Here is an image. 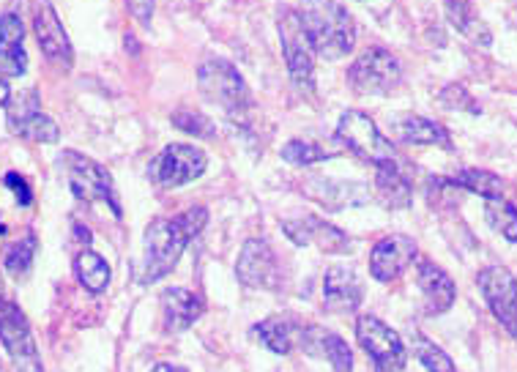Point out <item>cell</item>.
Returning a JSON list of instances; mask_svg holds the SVG:
<instances>
[{
  "instance_id": "1",
  "label": "cell",
  "mask_w": 517,
  "mask_h": 372,
  "mask_svg": "<svg viewBox=\"0 0 517 372\" xmlns=\"http://www.w3.org/2000/svg\"><path fill=\"white\" fill-rule=\"evenodd\" d=\"M206 222L208 211L203 206L187 208L176 217L154 219L143 238V285H154L176 269L189 241L200 236Z\"/></svg>"
},
{
  "instance_id": "2",
  "label": "cell",
  "mask_w": 517,
  "mask_h": 372,
  "mask_svg": "<svg viewBox=\"0 0 517 372\" xmlns=\"http://www.w3.org/2000/svg\"><path fill=\"white\" fill-rule=\"evenodd\" d=\"M312 50L321 58L337 61L356 44V22L337 0H304L299 11Z\"/></svg>"
},
{
  "instance_id": "3",
  "label": "cell",
  "mask_w": 517,
  "mask_h": 372,
  "mask_svg": "<svg viewBox=\"0 0 517 372\" xmlns=\"http://www.w3.org/2000/svg\"><path fill=\"white\" fill-rule=\"evenodd\" d=\"M58 167H61V173L69 181V189H72V195L77 200H83V203H104L115 217H121V200L115 195L113 176L99 162L77 154V151H63L58 156Z\"/></svg>"
},
{
  "instance_id": "4",
  "label": "cell",
  "mask_w": 517,
  "mask_h": 372,
  "mask_svg": "<svg viewBox=\"0 0 517 372\" xmlns=\"http://www.w3.org/2000/svg\"><path fill=\"white\" fill-rule=\"evenodd\" d=\"M197 88L208 102L222 107L230 118H244L252 107V96L236 66L222 58H211L197 69Z\"/></svg>"
},
{
  "instance_id": "5",
  "label": "cell",
  "mask_w": 517,
  "mask_h": 372,
  "mask_svg": "<svg viewBox=\"0 0 517 372\" xmlns=\"http://www.w3.org/2000/svg\"><path fill=\"white\" fill-rule=\"evenodd\" d=\"M337 140L345 151H351L356 159H362L367 165H397L394 145L381 135V129L367 113H359V110L342 113L340 124H337Z\"/></svg>"
},
{
  "instance_id": "6",
  "label": "cell",
  "mask_w": 517,
  "mask_h": 372,
  "mask_svg": "<svg viewBox=\"0 0 517 372\" xmlns=\"http://www.w3.org/2000/svg\"><path fill=\"white\" fill-rule=\"evenodd\" d=\"M403 80V66L383 47L364 50L348 69V85L362 96H386Z\"/></svg>"
},
{
  "instance_id": "7",
  "label": "cell",
  "mask_w": 517,
  "mask_h": 372,
  "mask_svg": "<svg viewBox=\"0 0 517 372\" xmlns=\"http://www.w3.org/2000/svg\"><path fill=\"white\" fill-rule=\"evenodd\" d=\"M356 340L364 348V353L373 359V367L378 372H400L408 362V353H405L400 334L389 329L375 315H359L356 318Z\"/></svg>"
},
{
  "instance_id": "8",
  "label": "cell",
  "mask_w": 517,
  "mask_h": 372,
  "mask_svg": "<svg viewBox=\"0 0 517 372\" xmlns=\"http://www.w3.org/2000/svg\"><path fill=\"white\" fill-rule=\"evenodd\" d=\"M280 42L293 83L299 91L310 93L312 85H315V58H312L315 50H312L307 31L301 25L299 11L285 9L280 14Z\"/></svg>"
},
{
  "instance_id": "9",
  "label": "cell",
  "mask_w": 517,
  "mask_h": 372,
  "mask_svg": "<svg viewBox=\"0 0 517 372\" xmlns=\"http://www.w3.org/2000/svg\"><path fill=\"white\" fill-rule=\"evenodd\" d=\"M0 342L9 351L11 362L20 372H44L42 356L33 340L28 318L9 299H0Z\"/></svg>"
},
{
  "instance_id": "10",
  "label": "cell",
  "mask_w": 517,
  "mask_h": 372,
  "mask_svg": "<svg viewBox=\"0 0 517 372\" xmlns=\"http://www.w3.org/2000/svg\"><path fill=\"white\" fill-rule=\"evenodd\" d=\"M206 167L208 159L200 148H195V145L173 143L167 145L165 151L148 165V178H151L154 184L165 186V189H178V186L192 184L195 178L203 176Z\"/></svg>"
},
{
  "instance_id": "11",
  "label": "cell",
  "mask_w": 517,
  "mask_h": 372,
  "mask_svg": "<svg viewBox=\"0 0 517 372\" xmlns=\"http://www.w3.org/2000/svg\"><path fill=\"white\" fill-rule=\"evenodd\" d=\"M6 121L9 129L28 143H58L61 140V129L52 121L50 115L39 110V99L36 91H25L11 96L6 104Z\"/></svg>"
},
{
  "instance_id": "12",
  "label": "cell",
  "mask_w": 517,
  "mask_h": 372,
  "mask_svg": "<svg viewBox=\"0 0 517 372\" xmlns=\"http://www.w3.org/2000/svg\"><path fill=\"white\" fill-rule=\"evenodd\" d=\"M476 285L485 296L487 307L496 315V321L507 329V334L517 342V279L504 266H487L479 271Z\"/></svg>"
},
{
  "instance_id": "13",
  "label": "cell",
  "mask_w": 517,
  "mask_h": 372,
  "mask_svg": "<svg viewBox=\"0 0 517 372\" xmlns=\"http://www.w3.org/2000/svg\"><path fill=\"white\" fill-rule=\"evenodd\" d=\"M236 274L241 285L247 288L271 290L280 285V260L274 255L269 241L263 238H249L241 247L236 260Z\"/></svg>"
},
{
  "instance_id": "14",
  "label": "cell",
  "mask_w": 517,
  "mask_h": 372,
  "mask_svg": "<svg viewBox=\"0 0 517 372\" xmlns=\"http://www.w3.org/2000/svg\"><path fill=\"white\" fill-rule=\"evenodd\" d=\"M416 255H419V249H416L414 238L392 233V236L381 238L370 252V274L378 282H392L411 269Z\"/></svg>"
},
{
  "instance_id": "15",
  "label": "cell",
  "mask_w": 517,
  "mask_h": 372,
  "mask_svg": "<svg viewBox=\"0 0 517 372\" xmlns=\"http://www.w3.org/2000/svg\"><path fill=\"white\" fill-rule=\"evenodd\" d=\"M33 31L39 39V47L47 55V61L55 66L69 69L74 63V50L69 36L63 31L61 20H58V11L52 9L50 0H36V11H33Z\"/></svg>"
},
{
  "instance_id": "16",
  "label": "cell",
  "mask_w": 517,
  "mask_h": 372,
  "mask_svg": "<svg viewBox=\"0 0 517 372\" xmlns=\"http://www.w3.org/2000/svg\"><path fill=\"white\" fill-rule=\"evenodd\" d=\"M282 230H285V236H288L296 247L315 244V247L321 249V252H326V255H342V252L351 249V238L318 217L285 219V222H282Z\"/></svg>"
},
{
  "instance_id": "17",
  "label": "cell",
  "mask_w": 517,
  "mask_h": 372,
  "mask_svg": "<svg viewBox=\"0 0 517 372\" xmlns=\"http://www.w3.org/2000/svg\"><path fill=\"white\" fill-rule=\"evenodd\" d=\"M364 299V285L359 274L345 266H331L323 277V307L331 315H348L359 310Z\"/></svg>"
},
{
  "instance_id": "18",
  "label": "cell",
  "mask_w": 517,
  "mask_h": 372,
  "mask_svg": "<svg viewBox=\"0 0 517 372\" xmlns=\"http://www.w3.org/2000/svg\"><path fill=\"white\" fill-rule=\"evenodd\" d=\"M299 345L312 359L329 362L334 372H353V353L340 334L323 329V326H304Z\"/></svg>"
},
{
  "instance_id": "19",
  "label": "cell",
  "mask_w": 517,
  "mask_h": 372,
  "mask_svg": "<svg viewBox=\"0 0 517 372\" xmlns=\"http://www.w3.org/2000/svg\"><path fill=\"white\" fill-rule=\"evenodd\" d=\"M416 285L422 290L430 315H444V312L452 310L457 288L444 269H438L430 260H419L416 263Z\"/></svg>"
},
{
  "instance_id": "20",
  "label": "cell",
  "mask_w": 517,
  "mask_h": 372,
  "mask_svg": "<svg viewBox=\"0 0 517 372\" xmlns=\"http://www.w3.org/2000/svg\"><path fill=\"white\" fill-rule=\"evenodd\" d=\"M203 312H206V304L192 290L167 288L162 293V321H165V329L173 334L192 329L203 318Z\"/></svg>"
},
{
  "instance_id": "21",
  "label": "cell",
  "mask_w": 517,
  "mask_h": 372,
  "mask_svg": "<svg viewBox=\"0 0 517 372\" xmlns=\"http://www.w3.org/2000/svg\"><path fill=\"white\" fill-rule=\"evenodd\" d=\"M25 28L14 11H6L0 17V74L6 77H22L28 69V55H25Z\"/></svg>"
},
{
  "instance_id": "22",
  "label": "cell",
  "mask_w": 517,
  "mask_h": 372,
  "mask_svg": "<svg viewBox=\"0 0 517 372\" xmlns=\"http://www.w3.org/2000/svg\"><path fill=\"white\" fill-rule=\"evenodd\" d=\"M307 195L318 200L329 211H342V208L364 206L370 200V192L364 184L353 181H334V178H312Z\"/></svg>"
},
{
  "instance_id": "23",
  "label": "cell",
  "mask_w": 517,
  "mask_h": 372,
  "mask_svg": "<svg viewBox=\"0 0 517 372\" xmlns=\"http://www.w3.org/2000/svg\"><path fill=\"white\" fill-rule=\"evenodd\" d=\"M301 331H304V326L293 321L290 315H271L252 329V337H258L260 345H266L271 353L288 356L301 342Z\"/></svg>"
},
{
  "instance_id": "24",
  "label": "cell",
  "mask_w": 517,
  "mask_h": 372,
  "mask_svg": "<svg viewBox=\"0 0 517 372\" xmlns=\"http://www.w3.org/2000/svg\"><path fill=\"white\" fill-rule=\"evenodd\" d=\"M394 137L408 145H438L444 151H452V137L444 126L435 124L422 115H403L394 121Z\"/></svg>"
},
{
  "instance_id": "25",
  "label": "cell",
  "mask_w": 517,
  "mask_h": 372,
  "mask_svg": "<svg viewBox=\"0 0 517 372\" xmlns=\"http://www.w3.org/2000/svg\"><path fill=\"white\" fill-rule=\"evenodd\" d=\"M375 197L378 203L392 211H403L414 203L411 181L400 173V165L375 167Z\"/></svg>"
},
{
  "instance_id": "26",
  "label": "cell",
  "mask_w": 517,
  "mask_h": 372,
  "mask_svg": "<svg viewBox=\"0 0 517 372\" xmlns=\"http://www.w3.org/2000/svg\"><path fill=\"white\" fill-rule=\"evenodd\" d=\"M74 274L80 279V285H83L88 293H104V288L110 285V266H107V260L102 255H96L91 249H83L77 258H74Z\"/></svg>"
},
{
  "instance_id": "27",
  "label": "cell",
  "mask_w": 517,
  "mask_h": 372,
  "mask_svg": "<svg viewBox=\"0 0 517 372\" xmlns=\"http://www.w3.org/2000/svg\"><path fill=\"white\" fill-rule=\"evenodd\" d=\"M444 9L446 17H449V22L455 25L457 31L466 33L468 39H474V42L490 44V33H487L482 22L476 20L474 3L471 0H444Z\"/></svg>"
},
{
  "instance_id": "28",
  "label": "cell",
  "mask_w": 517,
  "mask_h": 372,
  "mask_svg": "<svg viewBox=\"0 0 517 372\" xmlns=\"http://www.w3.org/2000/svg\"><path fill=\"white\" fill-rule=\"evenodd\" d=\"M452 181H455L460 189L474 192V195L485 197V200H501V197H504V181H501L496 173H490V170L468 167V170H460Z\"/></svg>"
},
{
  "instance_id": "29",
  "label": "cell",
  "mask_w": 517,
  "mask_h": 372,
  "mask_svg": "<svg viewBox=\"0 0 517 372\" xmlns=\"http://www.w3.org/2000/svg\"><path fill=\"white\" fill-rule=\"evenodd\" d=\"M340 154V148H326L321 143H310V140H290L285 148H282V159L288 165L296 167H307V165H318L323 159H334Z\"/></svg>"
},
{
  "instance_id": "30",
  "label": "cell",
  "mask_w": 517,
  "mask_h": 372,
  "mask_svg": "<svg viewBox=\"0 0 517 372\" xmlns=\"http://www.w3.org/2000/svg\"><path fill=\"white\" fill-rule=\"evenodd\" d=\"M36 249H39V238L33 230H28L25 236L17 238L14 244L6 247V269L14 274V277H25L33 266V258H36Z\"/></svg>"
},
{
  "instance_id": "31",
  "label": "cell",
  "mask_w": 517,
  "mask_h": 372,
  "mask_svg": "<svg viewBox=\"0 0 517 372\" xmlns=\"http://www.w3.org/2000/svg\"><path fill=\"white\" fill-rule=\"evenodd\" d=\"M485 219L490 228L501 233L507 241H517V208L507 203L504 197L501 200H487Z\"/></svg>"
},
{
  "instance_id": "32",
  "label": "cell",
  "mask_w": 517,
  "mask_h": 372,
  "mask_svg": "<svg viewBox=\"0 0 517 372\" xmlns=\"http://www.w3.org/2000/svg\"><path fill=\"white\" fill-rule=\"evenodd\" d=\"M414 356L427 372H457L455 362L446 356V351H441L424 334H414Z\"/></svg>"
},
{
  "instance_id": "33",
  "label": "cell",
  "mask_w": 517,
  "mask_h": 372,
  "mask_svg": "<svg viewBox=\"0 0 517 372\" xmlns=\"http://www.w3.org/2000/svg\"><path fill=\"white\" fill-rule=\"evenodd\" d=\"M173 126L187 132V135H195L197 140H214L217 137V126L214 121H208L203 113H195V110H178L173 113Z\"/></svg>"
},
{
  "instance_id": "34",
  "label": "cell",
  "mask_w": 517,
  "mask_h": 372,
  "mask_svg": "<svg viewBox=\"0 0 517 372\" xmlns=\"http://www.w3.org/2000/svg\"><path fill=\"white\" fill-rule=\"evenodd\" d=\"M438 99H441V104H444L446 110H466V113L474 115L482 113V107L471 99V93H468L463 85H446Z\"/></svg>"
},
{
  "instance_id": "35",
  "label": "cell",
  "mask_w": 517,
  "mask_h": 372,
  "mask_svg": "<svg viewBox=\"0 0 517 372\" xmlns=\"http://www.w3.org/2000/svg\"><path fill=\"white\" fill-rule=\"evenodd\" d=\"M6 186H9V192L14 197H17V203L20 206H31L33 203V192H31V186H28V181L20 176V173H6Z\"/></svg>"
},
{
  "instance_id": "36",
  "label": "cell",
  "mask_w": 517,
  "mask_h": 372,
  "mask_svg": "<svg viewBox=\"0 0 517 372\" xmlns=\"http://www.w3.org/2000/svg\"><path fill=\"white\" fill-rule=\"evenodd\" d=\"M129 11L143 28H151V20H154V0H129Z\"/></svg>"
},
{
  "instance_id": "37",
  "label": "cell",
  "mask_w": 517,
  "mask_h": 372,
  "mask_svg": "<svg viewBox=\"0 0 517 372\" xmlns=\"http://www.w3.org/2000/svg\"><path fill=\"white\" fill-rule=\"evenodd\" d=\"M11 99V91H9V83H6V77L0 74V107H6Z\"/></svg>"
},
{
  "instance_id": "38",
  "label": "cell",
  "mask_w": 517,
  "mask_h": 372,
  "mask_svg": "<svg viewBox=\"0 0 517 372\" xmlns=\"http://www.w3.org/2000/svg\"><path fill=\"white\" fill-rule=\"evenodd\" d=\"M151 372H187V370H184V367H176V364H165V362H162V364H156V367Z\"/></svg>"
},
{
  "instance_id": "39",
  "label": "cell",
  "mask_w": 517,
  "mask_h": 372,
  "mask_svg": "<svg viewBox=\"0 0 517 372\" xmlns=\"http://www.w3.org/2000/svg\"><path fill=\"white\" fill-rule=\"evenodd\" d=\"M0 236H6V225L3 222H0Z\"/></svg>"
},
{
  "instance_id": "40",
  "label": "cell",
  "mask_w": 517,
  "mask_h": 372,
  "mask_svg": "<svg viewBox=\"0 0 517 372\" xmlns=\"http://www.w3.org/2000/svg\"><path fill=\"white\" fill-rule=\"evenodd\" d=\"M0 299H3V279H0Z\"/></svg>"
}]
</instances>
